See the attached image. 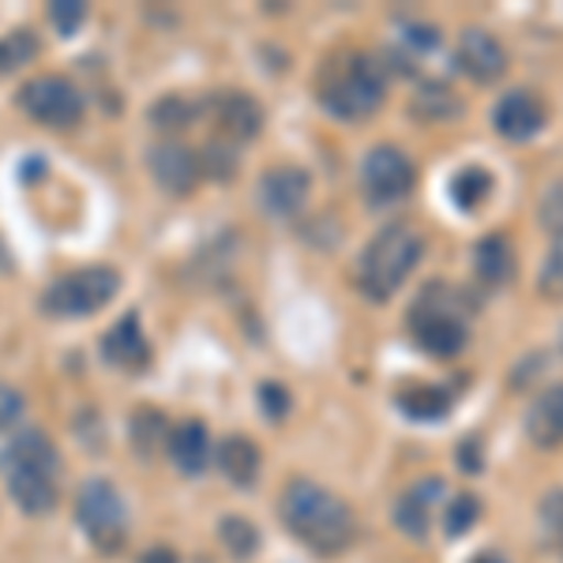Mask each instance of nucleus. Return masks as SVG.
I'll list each match as a JSON object with an SVG mask.
<instances>
[{"label": "nucleus", "mask_w": 563, "mask_h": 563, "mask_svg": "<svg viewBox=\"0 0 563 563\" xmlns=\"http://www.w3.org/2000/svg\"><path fill=\"white\" fill-rule=\"evenodd\" d=\"M488 192H493V174L481 166H466L462 174H455V180H451V199H455L462 211H477V207L488 199Z\"/></svg>", "instance_id": "23"}, {"label": "nucleus", "mask_w": 563, "mask_h": 563, "mask_svg": "<svg viewBox=\"0 0 563 563\" xmlns=\"http://www.w3.org/2000/svg\"><path fill=\"white\" fill-rule=\"evenodd\" d=\"M474 271L485 286H507L515 278V249L504 233H488L474 249Z\"/></svg>", "instance_id": "20"}, {"label": "nucleus", "mask_w": 563, "mask_h": 563, "mask_svg": "<svg viewBox=\"0 0 563 563\" xmlns=\"http://www.w3.org/2000/svg\"><path fill=\"white\" fill-rule=\"evenodd\" d=\"M410 323L413 342L432 357H455V353L466 350L470 342V327H466V312H462L455 289L443 286H429L417 305L406 316Z\"/></svg>", "instance_id": "5"}, {"label": "nucleus", "mask_w": 563, "mask_h": 563, "mask_svg": "<svg viewBox=\"0 0 563 563\" xmlns=\"http://www.w3.org/2000/svg\"><path fill=\"white\" fill-rule=\"evenodd\" d=\"M316 95H320V106L327 113L339 117V121H365V117L376 113L387 98L384 65H379L372 53H361V49L334 53L320 68Z\"/></svg>", "instance_id": "3"}, {"label": "nucleus", "mask_w": 563, "mask_h": 563, "mask_svg": "<svg viewBox=\"0 0 563 563\" xmlns=\"http://www.w3.org/2000/svg\"><path fill=\"white\" fill-rule=\"evenodd\" d=\"M169 429L166 413L154 410V406H143V410L132 413V448L140 451V459H154L162 448H169Z\"/></svg>", "instance_id": "22"}, {"label": "nucleus", "mask_w": 563, "mask_h": 563, "mask_svg": "<svg viewBox=\"0 0 563 563\" xmlns=\"http://www.w3.org/2000/svg\"><path fill=\"white\" fill-rule=\"evenodd\" d=\"M544 121H549V109L533 90H511V95H504L493 109V124L496 132L504 135V140L511 143H522V140H533Z\"/></svg>", "instance_id": "13"}, {"label": "nucleus", "mask_w": 563, "mask_h": 563, "mask_svg": "<svg viewBox=\"0 0 563 563\" xmlns=\"http://www.w3.org/2000/svg\"><path fill=\"white\" fill-rule=\"evenodd\" d=\"M443 499V485L435 477L429 481H417L413 488H406L402 499L395 504V526L413 541H424L432 533L435 522V507Z\"/></svg>", "instance_id": "16"}, {"label": "nucleus", "mask_w": 563, "mask_h": 563, "mask_svg": "<svg viewBox=\"0 0 563 563\" xmlns=\"http://www.w3.org/2000/svg\"><path fill=\"white\" fill-rule=\"evenodd\" d=\"M312 177L301 166H275L260 177V207L271 218H294L305 211Z\"/></svg>", "instance_id": "10"}, {"label": "nucleus", "mask_w": 563, "mask_h": 563, "mask_svg": "<svg viewBox=\"0 0 563 563\" xmlns=\"http://www.w3.org/2000/svg\"><path fill=\"white\" fill-rule=\"evenodd\" d=\"M474 563H507L504 556H496V552H485V556H477Z\"/></svg>", "instance_id": "37"}, {"label": "nucleus", "mask_w": 563, "mask_h": 563, "mask_svg": "<svg viewBox=\"0 0 563 563\" xmlns=\"http://www.w3.org/2000/svg\"><path fill=\"white\" fill-rule=\"evenodd\" d=\"M424 256V238L410 222H390L372 238L357 263V286L372 301H387L406 286L413 267Z\"/></svg>", "instance_id": "4"}, {"label": "nucleus", "mask_w": 563, "mask_h": 563, "mask_svg": "<svg viewBox=\"0 0 563 563\" xmlns=\"http://www.w3.org/2000/svg\"><path fill=\"white\" fill-rule=\"evenodd\" d=\"M166 451L180 474H203L207 462H211V432H207L203 421H180L174 435H169Z\"/></svg>", "instance_id": "18"}, {"label": "nucleus", "mask_w": 563, "mask_h": 563, "mask_svg": "<svg viewBox=\"0 0 563 563\" xmlns=\"http://www.w3.org/2000/svg\"><path fill=\"white\" fill-rule=\"evenodd\" d=\"M20 106L31 121H38L42 129L68 132L84 117V95L79 87L65 76H34L26 79L20 90Z\"/></svg>", "instance_id": "8"}, {"label": "nucleus", "mask_w": 563, "mask_h": 563, "mask_svg": "<svg viewBox=\"0 0 563 563\" xmlns=\"http://www.w3.org/2000/svg\"><path fill=\"white\" fill-rule=\"evenodd\" d=\"M102 357L121 372H143L151 365V346H147V334H143L140 316L129 312L109 327L102 334Z\"/></svg>", "instance_id": "15"}, {"label": "nucleus", "mask_w": 563, "mask_h": 563, "mask_svg": "<svg viewBox=\"0 0 563 563\" xmlns=\"http://www.w3.org/2000/svg\"><path fill=\"white\" fill-rule=\"evenodd\" d=\"M560 350H563V327H560Z\"/></svg>", "instance_id": "38"}, {"label": "nucleus", "mask_w": 563, "mask_h": 563, "mask_svg": "<svg viewBox=\"0 0 563 563\" xmlns=\"http://www.w3.org/2000/svg\"><path fill=\"white\" fill-rule=\"evenodd\" d=\"M203 109L214 117L225 143H249V140H256L263 129V109L256 98L244 95V90H222V95H214Z\"/></svg>", "instance_id": "11"}, {"label": "nucleus", "mask_w": 563, "mask_h": 563, "mask_svg": "<svg viewBox=\"0 0 563 563\" xmlns=\"http://www.w3.org/2000/svg\"><path fill=\"white\" fill-rule=\"evenodd\" d=\"M410 113L424 124H451L462 117V98L448 84H424L413 95Z\"/></svg>", "instance_id": "21"}, {"label": "nucleus", "mask_w": 563, "mask_h": 563, "mask_svg": "<svg viewBox=\"0 0 563 563\" xmlns=\"http://www.w3.org/2000/svg\"><path fill=\"white\" fill-rule=\"evenodd\" d=\"M151 174L158 180L162 192L169 196H188L196 192L199 177H203V166H199V154L188 151L185 143L166 140L158 147H151Z\"/></svg>", "instance_id": "12"}, {"label": "nucleus", "mask_w": 563, "mask_h": 563, "mask_svg": "<svg viewBox=\"0 0 563 563\" xmlns=\"http://www.w3.org/2000/svg\"><path fill=\"white\" fill-rule=\"evenodd\" d=\"M260 410L271 417V421H282L289 410V395L282 384H260Z\"/></svg>", "instance_id": "34"}, {"label": "nucleus", "mask_w": 563, "mask_h": 563, "mask_svg": "<svg viewBox=\"0 0 563 563\" xmlns=\"http://www.w3.org/2000/svg\"><path fill=\"white\" fill-rule=\"evenodd\" d=\"M541 526H544V533H549V541L563 544V488L541 499Z\"/></svg>", "instance_id": "32"}, {"label": "nucleus", "mask_w": 563, "mask_h": 563, "mask_svg": "<svg viewBox=\"0 0 563 563\" xmlns=\"http://www.w3.org/2000/svg\"><path fill=\"white\" fill-rule=\"evenodd\" d=\"M398 406H402L410 417L432 421V417L448 413L451 398H448V390H440V387H413V390H402V395H398Z\"/></svg>", "instance_id": "26"}, {"label": "nucleus", "mask_w": 563, "mask_h": 563, "mask_svg": "<svg viewBox=\"0 0 563 563\" xmlns=\"http://www.w3.org/2000/svg\"><path fill=\"white\" fill-rule=\"evenodd\" d=\"M477 511H481L477 496H470V493L455 496L448 507H443V530H448L451 538H462V533H466V530H474Z\"/></svg>", "instance_id": "29"}, {"label": "nucleus", "mask_w": 563, "mask_h": 563, "mask_svg": "<svg viewBox=\"0 0 563 563\" xmlns=\"http://www.w3.org/2000/svg\"><path fill=\"white\" fill-rule=\"evenodd\" d=\"M455 60L474 84H496L507 71V49L488 31H474V26L462 31L455 45Z\"/></svg>", "instance_id": "14"}, {"label": "nucleus", "mask_w": 563, "mask_h": 563, "mask_svg": "<svg viewBox=\"0 0 563 563\" xmlns=\"http://www.w3.org/2000/svg\"><path fill=\"white\" fill-rule=\"evenodd\" d=\"M538 286H541L544 297H552V301H563V233L556 238V244H552L549 260H544Z\"/></svg>", "instance_id": "30"}, {"label": "nucleus", "mask_w": 563, "mask_h": 563, "mask_svg": "<svg viewBox=\"0 0 563 563\" xmlns=\"http://www.w3.org/2000/svg\"><path fill=\"white\" fill-rule=\"evenodd\" d=\"M196 113H199L196 102H188V98H180V95H166L162 102H154L151 124L158 132H185L188 124L196 121Z\"/></svg>", "instance_id": "24"}, {"label": "nucleus", "mask_w": 563, "mask_h": 563, "mask_svg": "<svg viewBox=\"0 0 563 563\" xmlns=\"http://www.w3.org/2000/svg\"><path fill=\"white\" fill-rule=\"evenodd\" d=\"M541 225L556 233V238L563 233V180H556L541 199Z\"/></svg>", "instance_id": "33"}, {"label": "nucleus", "mask_w": 563, "mask_h": 563, "mask_svg": "<svg viewBox=\"0 0 563 563\" xmlns=\"http://www.w3.org/2000/svg\"><path fill=\"white\" fill-rule=\"evenodd\" d=\"M76 522L98 552H121L129 538V507L106 477L84 481L76 496Z\"/></svg>", "instance_id": "7"}, {"label": "nucleus", "mask_w": 563, "mask_h": 563, "mask_svg": "<svg viewBox=\"0 0 563 563\" xmlns=\"http://www.w3.org/2000/svg\"><path fill=\"white\" fill-rule=\"evenodd\" d=\"M199 166H203L207 177L225 180V177L238 174V151H233V143L214 140V143H207V147L199 151Z\"/></svg>", "instance_id": "28"}, {"label": "nucleus", "mask_w": 563, "mask_h": 563, "mask_svg": "<svg viewBox=\"0 0 563 563\" xmlns=\"http://www.w3.org/2000/svg\"><path fill=\"white\" fill-rule=\"evenodd\" d=\"M23 417V395L15 387L0 384V429H12Z\"/></svg>", "instance_id": "35"}, {"label": "nucleus", "mask_w": 563, "mask_h": 563, "mask_svg": "<svg viewBox=\"0 0 563 563\" xmlns=\"http://www.w3.org/2000/svg\"><path fill=\"white\" fill-rule=\"evenodd\" d=\"M140 563H177V556L169 549H151Z\"/></svg>", "instance_id": "36"}, {"label": "nucleus", "mask_w": 563, "mask_h": 563, "mask_svg": "<svg viewBox=\"0 0 563 563\" xmlns=\"http://www.w3.org/2000/svg\"><path fill=\"white\" fill-rule=\"evenodd\" d=\"M214 459H218V470L225 474V481H233L238 488L256 485L263 459H260V448L249 440V435H225V440L218 443Z\"/></svg>", "instance_id": "19"}, {"label": "nucleus", "mask_w": 563, "mask_h": 563, "mask_svg": "<svg viewBox=\"0 0 563 563\" xmlns=\"http://www.w3.org/2000/svg\"><path fill=\"white\" fill-rule=\"evenodd\" d=\"M49 20L60 31V38H71V34L79 31V23L87 20V4H84V0H53Z\"/></svg>", "instance_id": "31"}, {"label": "nucleus", "mask_w": 563, "mask_h": 563, "mask_svg": "<svg viewBox=\"0 0 563 563\" xmlns=\"http://www.w3.org/2000/svg\"><path fill=\"white\" fill-rule=\"evenodd\" d=\"M526 440L541 451L563 448V384L544 387L526 410Z\"/></svg>", "instance_id": "17"}, {"label": "nucleus", "mask_w": 563, "mask_h": 563, "mask_svg": "<svg viewBox=\"0 0 563 563\" xmlns=\"http://www.w3.org/2000/svg\"><path fill=\"white\" fill-rule=\"evenodd\" d=\"M278 515L282 526L316 556H339V552L350 549L353 533H357V515H353L346 499L305 477L289 481L282 488Z\"/></svg>", "instance_id": "1"}, {"label": "nucleus", "mask_w": 563, "mask_h": 563, "mask_svg": "<svg viewBox=\"0 0 563 563\" xmlns=\"http://www.w3.org/2000/svg\"><path fill=\"white\" fill-rule=\"evenodd\" d=\"M38 34L34 31H12L0 38V76H8V71L31 65L34 57H38Z\"/></svg>", "instance_id": "25"}, {"label": "nucleus", "mask_w": 563, "mask_h": 563, "mask_svg": "<svg viewBox=\"0 0 563 563\" xmlns=\"http://www.w3.org/2000/svg\"><path fill=\"white\" fill-rule=\"evenodd\" d=\"M417 169L398 147H372L365 166H361V185L372 203H398L413 192Z\"/></svg>", "instance_id": "9"}, {"label": "nucleus", "mask_w": 563, "mask_h": 563, "mask_svg": "<svg viewBox=\"0 0 563 563\" xmlns=\"http://www.w3.org/2000/svg\"><path fill=\"white\" fill-rule=\"evenodd\" d=\"M218 533H222V544L233 552L238 560H249L256 556L260 549V530L252 526L249 519H241V515H230V519H222V526H218Z\"/></svg>", "instance_id": "27"}, {"label": "nucleus", "mask_w": 563, "mask_h": 563, "mask_svg": "<svg viewBox=\"0 0 563 563\" xmlns=\"http://www.w3.org/2000/svg\"><path fill=\"white\" fill-rule=\"evenodd\" d=\"M117 294H121V275L113 267H84L53 282L42 294V308L57 320H79L102 312Z\"/></svg>", "instance_id": "6"}, {"label": "nucleus", "mask_w": 563, "mask_h": 563, "mask_svg": "<svg viewBox=\"0 0 563 563\" xmlns=\"http://www.w3.org/2000/svg\"><path fill=\"white\" fill-rule=\"evenodd\" d=\"M0 474L26 515H49L60 499V455L42 429H23L0 451Z\"/></svg>", "instance_id": "2"}]
</instances>
